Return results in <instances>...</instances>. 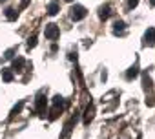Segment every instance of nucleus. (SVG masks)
<instances>
[{"mask_svg": "<svg viewBox=\"0 0 155 139\" xmlns=\"http://www.w3.org/2000/svg\"><path fill=\"white\" fill-rule=\"evenodd\" d=\"M113 26H115V28H113V33H115V35H122V33H124V26H126V24H124L122 20H117Z\"/></svg>", "mask_w": 155, "mask_h": 139, "instance_id": "nucleus-5", "label": "nucleus"}, {"mask_svg": "<svg viewBox=\"0 0 155 139\" xmlns=\"http://www.w3.org/2000/svg\"><path fill=\"white\" fill-rule=\"evenodd\" d=\"M2 79L6 81V83H11L13 81V73H11V70H2Z\"/></svg>", "mask_w": 155, "mask_h": 139, "instance_id": "nucleus-8", "label": "nucleus"}, {"mask_svg": "<svg viewBox=\"0 0 155 139\" xmlns=\"http://www.w3.org/2000/svg\"><path fill=\"white\" fill-rule=\"evenodd\" d=\"M137 73H139V68H137V66H133V68H130V70H128L126 79H128V81H131V79H135V77H137Z\"/></svg>", "mask_w": 155, "mask_h": 139, "instance_id": "nucleus-6", "label": "nucleus"}, {"mask_svg": "<svg viewBox=\"0 0 155 139\" xmlns=\"http://www.w3.org/2000/svg\"><path fill=\"white\" fill-rule=\"evenodd\" d=\"M150 2H151V6H155V0H150Z\"/></svg>", "mask_w": 155, "mask_h": 139, "instance_id": "nucleus-17", "label": "nucleus"}, {"mask_svg": "<svg viewBox=\"0 0 155 139\" xmlns=\"http://www.w3.org/2000/svg\"><path fill=\"white\" fill-rule=\"evenodd\" d=\"M99 17H101L102 20H106V19L110 17V6H102V8L99 9Z\"/></svg>", "mask_w": 155, "mask_h": 139, "instance_id": "nucleus-7", "label": "nucleus"}, {"mask_svg": "<svg viewBox=\"0 0 155 139\" xmlns=\"http://www.w3.org/2000/svg\"><path fill=\"white\" fill-rule=\"evenodd\" d=\"M139 4V0H128V8H135Z\"/></svg>", "mask_w": 155, "mask_h": 139, "instance_id": "nucleus-15", "label": "nucleus"}, {"mask_svg": "<svg viewBox=\"0 0 155 139\" xmlns=\"http://www.w3.org/2000/svg\"><path fill=\"white\" fill-rule=\"evenodd\" d=\"M142 83H144V90H151V79L146 73L142 75Z\"/></svg>", "mask_w": 155, "mask_h": 139, "instance_id": "nucleus-12", "label": "nucleus"}, {"mask_svg": "<svg viewBox=\"0 0 155 139\" xmlns=\"http://www.w3.org/2000/svg\"><path fill=\"white\" fill-rule=\"evenodd\" d=\"M37 112H38L40 115H44V114H46V99H44L42 95H38V97H37Z\"/></svg>", "mask_w": 155, "mask_h": 139, "instance_id": "nucleus-4", "label": "nucleus"}, {"mask_svg": "<svg viewBox=\"0 0 155 139\" xmlns=\"http://www.w3.org/2000/svg\"><path fill=\"white\" fill-rule=\"evenodd\" d=\"M13 66H15L17 70H20V68L24 66V59H20V57H18V59H15V62H13Z\"/></svg>", "mask_w": 155, "mask_h": 139, "instance_id": "nucleus-13", "label": "nucleus"}, {"mask_svg": "<svg viewBox=\"0 0 155 139\" xmlns=\"http://www.w3.org/2000/svg\"><path fill=\"white\" fill-rule=\"evenodd\" d=\"M17 15H18V13H17L15 9H11V8H8V9H6V17H8L9 20H15V19H17Z\"/></svg>", "mask_w": 155, "mask_h": 139, "instance_id": "nucleus-11", "label": "nucleus"}, {"mask_svg": "<svg viewBox=\"0 0 155 139\" xmlns=\"http://www.w3.org/2000/svg\"><path fill=\"white\" fill-rule=\"evenodd\" d=\"M13 51H15V49H9V51H6V55H4V57H6V59H11V57H13Z\"/></svg>", "mask_w": 155, "mask_h": 139, "instance_id": "nucleus-16", "label": "nucleus"}, {"mask_svg": "<svg viewBox=\"0 0 155 139\" xmlns=\"http://www.w3.org/2000/svg\"><path fill=\"white\" fill-rule=\"evenodd\" d=\"M48 13H49V15H57V13H58V4H57V2H51L49 8H48Z\"/></svg>", "mask_w": 155, "mask_h": 139, "instance_id": "nucleus-10", "label": "nucleus"}, {"mask_svg": "<svg viewBox=\"0 0 155 139\" xmlns=\"http://www.w3.org/2000/svg\"><path fill=\"white\" fill-rule=\"evenodd\" d=\"M66 2H73V0H66Z\"/></svg>", "mask_w": 155, "mask_h": 139, "instance_id": "nucleus-18", "label": "nucleus"}, {"mask_svg": "<svg viewBox=\"0 0 155 139\" xmlns=\"http://www.w3.org/2000/svg\"><path fill=\"white\" fill-rule=\"evenodd\" d=\"M144 46H155V29L150 28L146 33H144V40H142Z\"/></svg>", "mask_w": 155, "mask_h": 139, "instance_id": "nucleus-3", "label": "nucleus"}, {"mask_svg": "<svg viewBox=\"0 0 155 139\" xmlns=\"http://www.w3.org/2000/svg\"><path fill=\"white\" fill-rule=\"evenodd\" d=\"M28 46H29V48H35V46H37V37H31V39L28 40Z\"/></svg>", "mask_w": 155, "mask_h": 139, "instance_id": "nucleus-14", "label": "nucleus"}, {"mask_svg": "<svg viewBox=\"0 0 155 139\" xmlns=\"http://www.w3.org/2000/svg\"><path fill=\"white\" fill-rule=\"evenodd\" d=\"M0 2H2V0H0Z\"/></svg>", "mask_w": 155, "mask_h": 139, "instance_id": "nucleus-19", "label": "nucleus"}, {"mask_svg": "<svg viewBox=\"0 0 155 139\" xmlns=\"http://www.w3.org/2000/svg\"><path fill=\"white\" fill-rule=\"evenodd\" d=\"M44 35H46V39L55 40V39L58 37V28H57V24H48L46 29H44Z\"/></svg>", "mask_w": 155, "mask_h": 139, "instance_id": "nucleus-2", "label": "nucleus"}, {"mask_svg": "<svg viewBox=\"0 0 155 139\" xmlns=\"http://www.w3.org/2000/svg\"><path fill=\"white\" fill-rule=\"evenodd\" d=\"M69 17H71V20H81V19H84L86 17V8H82V6H73L69 9Z\"/></svg>", "mask_w": 155, "mask_h": 139, "instance_id": "nucleus-1", "label": "nucleus"}, {"mask_svg": "<svg viewBox=\"0 0 155 139\" xmlns=\"http://www.w3.org/2000/svg\"><path fill=\"white\" fill-rule=\"evenodd\" d=\"M91 119H93V106H88V108H86V115H84V123L88 124Z\"/></svg>", "mask_w": 155, "mask_h": 139, "instance_id": "nucleus-9", "label": "nucleus"}]
</instances>
